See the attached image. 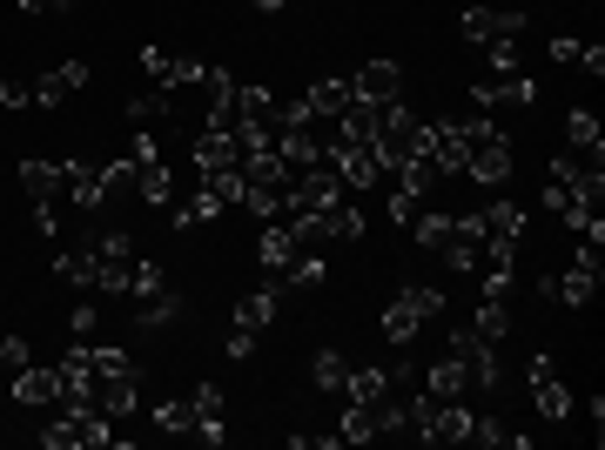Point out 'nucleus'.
<instances>
[{"instance_id":"obj_1","label":"nucleus","mask_w":605,"mask_h":450,"mask_svg":"<svg viewBox=\"0 0 605 450\" xmlns=\"http://www.w3.org/2000/svg\"><path fill=\"white\" fill-rule=\"evenodd\" d=\"M598 196H605L598 155L565 148V155L552 161V182H545V216H559L565 229H592V222H598Z\"/></svg>"},{"instance_id":"obj_2","label":"nucleus","mask_w":605,"mask_h":450,"mask_svg":"<svg viewBox=\"0 0 605 450\" xmlns=\"http://www.w3.org/2000/svg\"><path fill=\"white\" fill-rule=\"evenodd\" d=\"M465 175H471L478 189H504V182H511V142H504V128H498V122H484V115H478V128H471Z\"/></svg>"},{"instance_id":"obj_3","label":"nucleus","mask_w":605,"mask_h":450,"mask_svg":"<svg viewBox=\"0 0 605 450\" xmlns=\"http://www.w3.org/2000/svg\"><path fill=\"white\" fill-rule=\"evenodd\" d=\"M128 155H135V189H142V202H155V209L176 202V168H168L155 128H135V148Z\"/></svg>"},{"instance_id":"obj_4","label":"nucleus","mask_w":605,"mask_h":450,"mask_svg":"<svg viewBox=\"0 0 605 450\" xmlns=\"http://www.w3.org/2000/svg\"><path fill=\"white\" fill-rule=\"evenodd\" d=\"M323 161L336 168V182L351 189V196H364V189H377V175H384V161H377V148H357V142H330L323 148Z\"/></svg>"},{"instance_id":"obj_5","label":"nucleus","mask_w":605,"mask_h":450,"mask_svg":"<svg viewBox=\"0 0 605 450\" xmlns=\"http://www.w3.org/2000/svg\"><path fill=\"white\" fill-rule=\"evenodd\" d=\"M142 74L155 81V87H202L209 81V61H196V54H168V48H142Z\"/></svg>"},{"instance_id":"obj_6","label":"nucleus","mask_w":605,"mask_h":450,"mask_svg":"<svg viewBox=\"0 0 605 450\" xmlns=\"http://www.w3.org/2000/svg\"><path fill=\"white\" fill-rule=\"evenodd\" d=\"M88 74H95V67L74 54V61H61V67L34 74V81H28V95H34V108H61V102H74L81 87H88Z\"/></svg>"},{"instance_id":"obj_7","label":"nucleus","mask_w":605,"mask_h":450,"mask_svg":"<svg viewBox=\"0 0 605 450\" xmlns=\"http://www.w3.org/2000/svg\"><path fill=\"white\" fill-rule=\"evenodd\" d=\"M451 356L465 364L471 390H491V384H498V343H484L471 323H458V329H451Z\"/></svg>"},{"instance_id":"obj_8","label":"nucleus","mask_w":605,"mask_h":450,"mask_svg":"<svg viewBox=\"0 0 605 450\" xmlns=\"http://www.w3.org/2000/svg\"><path fill=\"white\" fill-rule=\"evenodd\" d=\"M525 377H532V404H539V417H545V423H565V417H572V390L559 384V364H552L545 349H532V370H525Z\"/></svg>"},{"instance_id":"obj_9","label":"nucleus","mask_w":605,"mask_h":450,"mask_svg":"<svg viewBox=\"0 0 605 450\" xmlns=\"http://www.w3.org/2000/svg\"><path fill=\"white\" fill-rule=\"evenodd\" d=\"M88 249H95V269H102V290L122 296V290H128V269H135V242H128L122 229H108V236H95Z\"/></svg>"},{"instance_id":"obj_10","label":"nucleus","mask_w":605,"mask_h":450,"mask_svg":"<svg viewBox=\"0 0 605 450\" xmlns=\"http://www.w3.org/2000/svg\"><path fill=\"white\" fill-rule=\"evenodd\" d=\"M465 41H478V48H491V41H518L525 34V14L518 8H465Z\"/></svg>"},{"instance_id":"obj_11","label":"nucleus","mask_w":605,"mask_h":450,"mask_svg":"<svg viewBox=\"0 0 605 450\" xmlns=\"http://www.w3.org/2000/svg\"><path fill=\"white\" fill-rule=\"evenodd\" d=\"M14 404L21 410H54L61 404V364H21L14 370Z\"/></svg>"},{"instance_id":"obj_12","label":"nucleus","mask_w":605,"mask_h":450,"mask_svg":"<svg viewBox=\"0 0 605 450\" xmlns=\"http://www.w3.org/2000/svg\"><path fill=\"white\" fill-rule=\"evenodd\" d=\"M61 189L81 216H95L108 202V182H102V161H61Z\"/></svg>"},{"instance_id":"obj_13","label":"nucleus","mask_w":605,"mask_h":450,"mask_svg":"<svg viewBox=\"0 0 605 450\" xmlns=\"http://www.w3.org/2000/svg\"><path fill=\"white\" fill-rule=\"evenodd\" d=\"M351 95H357V102H397V95H404V67H397L390 54L364 61V67L351 74Z\"/></svg>"},{"instance_id":"obj_14","label":"nucleus","mask_w":605,"mask_h":450,"mask_svg":"<svg viewBox=\"0 0 605 450\" xmlns=\"http://www.w3.org/2000/svg\"><path fill=\"white\" fill-rule=\"evenodd\" d=\"M545 296H559L565 310H585V303L598 296V255H572L565 276H552V283H545Z\"/></svg>"},{"instance_id":"obj_15","label":"nucleus","mask_w":605,"mask_h":450,"mask_svg":"<svg viewBox=\"0 0 605 450\" xmlns=\"http://www.w3.org/2000/svg\"><path fill=\"white\" fill-rule=\"evenodd\" d=\"M478 108H532L539 102V81L532 74H498V81H478L471 87Z\"/></svg>"},{"instance_id":"obj_16","label":"nucleus","mask_w":605,"mask_h":450,"mask_svg":"<svg viewBox=\"0 0 605 450\" xmlns=\"http://www.w3.org/2000/svg\"><path fill=\"white\" fill-rule=\"evenodd\" d=\"M216 168H242L236 128H202V135H196V175H216Z\"/></svg>"},{"instance_id":"obj_17","label":"nucleus","mask_w":605,"mask_h":450,"mask_svg":"<svg viewBox=\"0 0 605 450\" xmlns=\"http://www.w3.org/2000/svg\"><path fill=\"white\" fill-rule=\"evenodd\" d=\"M135 397H142V390H135V364H128V370H102V377H95V410H102V417H128V410H135Z\"/></svg>"},{"instance_id":"obj_18","label":"nucleus","mask_w":605,"mask_h":450,"mask_svg":"<svg viewBox=\"0 0 605 450\" xmlns=\"http://www.w3.org/2000/svg\"><path fill=\"white\" fill-rule=\"evenodd\" d=\"M296 229L290 222H263V236H255V255H263V269H277V276H283V269L296 262Z\"/></svg>"},{"instance_id":"obj_19","label":"nucleus","mask_w":605,"mask_h":450,"mask_svg":"<svg viewBox=\"0 0 605 450\" xmlns=\"http://www.w3.org/2000/svg\"><path fill=\"white\" fill-rule=\"evenodd\" d=\"M54 276H61L67 290H81V296H95V290H102V269H95V249H67V255H54Z\"/></svg>"},{"instance_id":"obj_20","label":"nucleus","mask_w":605,"mask_h":450,"mask_svg":"<svg viewBox=\"0 0 605 450\" xmlns=\"http://www.w3.org/2000/svg\"><path fill=\"white\" fill-rule=\"evenodd\" d=\"M351 102H357V95H351V81H310V87H303V108H310L316 122H336Z\"/></svg>"},{"instance_id":"obj_21","label":"nucleus","mask_w":605,"mask_h":450,"mask_svg":"<svg viewBox=\"0 0 605 450\" xmlns=\"http://www.w3.org/2000/svg\"><path fill=\"white\" fill-rule=\"evenodd\" d=\"M465 390H471V377H465L458 356H445V364L424 370V397H430V404H451V397H465Z\"/></svg>"},{"instance_id":"obj_22","label":"nucleus","mask_w":605,"mask_h":450,"mask_svg":"<svg viewBox=\"0 0 605 450\" xmlns=\"http://www.w3.org/2000/svg\"><path fill=\"white\" fill-rule=\"evenodd\" d=\"M189 410H196V437L202 443H222V390L216 384H196L189 390Z\"/></svg>"},{"instance_id":"obj_23","label":"nucleus","mask_w":605,"mask_h":450,"mask_svg":"<svg viewBox=\"0 0 605 450\" xmlns=\"http://www.w3.org/2000/svg\"><path fill=\"white\" fill-rule=\"evenodd\" d=\"M277 310H283V296H277V290H249V296L236 303V329H255V336H263V329L277 323Z\"/></svg>"},{"instance_id":"obj_24","label":"nucleus","mask_w":605,"mask_h":450,"mask_svg":"<svg viewBox=\"0 0 605 450\" xmlns=\"http://www.w3.org/2000/svg\"><path fill=\"white\" fill-rule=\"evenodd\" d=\"M336 443H371L377 437V404H351V397H343V423L330 430Z\"/></svg>"},{"instance_id":"obj_25","label":"nucleus","mask_w":605,"mask_h":450,"mask_svg":"<svg viewBox=\"0 0 605 450\" xmlns=\"http://www.w3.org/2000/svg\"><path fill=\"white\" fill-rule=\"evenodd\" d=\"M478 216H484V242H518V236H525V209H518V202H491Z\"/></svg>"},{"instance_id":"obj_26","label":"nucleus","mask_w":605,"mask_h":450,"mask_svg":"<svg viewBox=\"0 0 605 450\" xmlns=\"http://www.w3.org/2000/svg\"><path fill=\"white\" fill-rule=\"evenodd\" d=\"M148 417H155L161 437H196V410H189V397H161Z\"/></svg>"},{"instance_id":"obj_27","label":"nucleus","mask_w":605,"mask_h":450,"mask_svg":"<svg viewBox=\"0 0 605 450\" xmlns=\"http://www.w3.org/2000/svg\"><path fill=\"white\" fill-rule=\"evenodd\" d=\"M565 142H572L578 155H605V128H598V115H592V108H572V115H565Z\"/></svg>"},{"instance_id":"obj_28","label":"nucleus","mask_w":605,"mask_h":450,"mask_svg":"<svg viewBox=\"0 0 605 450\" xmlns=\"http://www.w3.org/2000/svg\"><path fill=\"white\" fill-rule=\"evenodd\" d=\"M397 384V370H351V384H343V397L351 404H384Z\"/></svg>"},{"instance_id":"obj_29","label":"nucleus","mask_w":605,"mask_h":450,"mask_svg":"<svg viewBox=\"0 0 605 450\" xmlns=\"http://www.w3.org/2000/svg\"><path fill=\"white\" fill-rule=\"evenodd\" d=\"M21 189H28V202H54V189H61V161H21Z\"/></svg>"},{"instance_id":"obj_30","label":"nucleus","mask_w":605,"mask_h":450,"mask_svg":"<svg viewBox=\"0 0 605 450\" xmlns=\"http://www.w3.org/2000/svg\"><path fill=\"white\" fill-rule=\"evenodd\" d=\"M417 323H424V316L410 310V296H404V290H397V296H390V310L377 316V329H384L390 343H410V336H417Z\"/></svg>"},{"instance_id":"obj_31","label":"nucleus","mask_w":605,"mask_h":450,"mask_svg":"<svg viewBox=\"0 0 605 450\" xmlns=\"http://www.w3.org/2000/svg\"><path fill=\"white\" fill-rule=\"evenodd\" d=\"M471 329H478L484 343H498V336L511 329V296H484V303H478V316H471Z\"/></svg>"},{"instance_id":"obj_32","label":"nucleus","mask_w":605,"mask_h":450,"mask_svg":"<svg viewBox=\"0 0 605 450\" xmlns=\"http://www.w3.org/2000/svg\"><path fill=\"white\" fill-rule=\"evenodd\" d=\"M182 316V296H168V290H155V296H142V329H168V323H176Z\"/></svg>"},{"instance_id":"obj_33","label":"nucleus","mask_w":605,"mask_h":450,"mask_svg":"<svg viewBox=\"0 0 605 450\" xmlns=\"http://www.w3.org/2000/svg\"><path fill=\"white\" fill-rule=\"evenodd\" d=\"M323 276H330V269H323V255H316V249H296V262L283 269V283H290V290H316Z\"/></svg>"},{"instance_id":"obj_34","label":"nucleus","mask_w":605,"mask_h":450,"mask_svg":"<svg viewBox=\"0 0 605 450\" xmlns=\"http://www.w3.org/2000/svg\"><path fill=\"white\" fill-rule=\"evenodd\" d=\"M128 122H135V128L168 122V87H148V95H135V102H128Z\"/></svg>"},{"instance_id":"obj_35","label":"nucleus","mask_w":605,"mask_h":450,"mask_svg":"<svg viewBox=\"0 0 605 450\" xmlns=\"http://www.w3.org/2000/svg\"><path fill=\"white\" fill-rule=\"evenodd\" d=\"M155 290H161V262L135 255V269H128V290H122V296H135V303H142V296H155Z\"/></svg>"},{"instance_id":"obj_36","label":"nucleus","mask_w":605,"mask_h":450,"mask_svg":"<svg viewBox=\"0 0 605 450\" xmlns=\"http://www.w3.org/2000/svg\"><path fill=\"white\" fill-rule=\"evenodd\" d=\"M343 384H351V364H343L336 349H323L316 356V390H343Z\"/></svg>"},{"instance_id":"obj_37","label":"nucleus","mask_w":605,"mask_h":450,"mask_svg":"<svg viewBox=\"0 0 605 450\" xmlns=\"http://www.w3.org/2000/svg\"><path fill=\"white\" fill-rule=\"evenodd\" d=\"M21 364H34V356H28V336H0V370H21Z\"/></svg>"},{"instance_id":"obj_38","label":"nucleus","mask_w":605,"mask_h":450,"mask_svg":"<svg viewBox=\"0 0 605 450\" xmlns=\"http://www.w3.org/2000/svg\"><path fill=\"white\" fill-rule=\"evenodd\" d=\"M222 356H229V364H249V356H255V329H229Z\"/></svg>"},{"instance_id":"obj_39","label":"nucleus","mask_w":605,"mask_h":450,"mask_svg":"<svg viewBox=\"0 0 605 450\" xmlns=\"http://www.w3.org/2000/svg\"><path fill=\"white\" fill-rule=\"evenodd\" d=\"M95 323H102V316H95V303H74V316H67V329H74V336H95Z\"/></svg>"},{"instance_id":"obj_40","label":"nucleus","mask_w":605,"mask_h":450,"mask_svg":"<svg viewBox=\"0 0 605 450\" xmlns=\"http://www.w3.org/2000/svg\"><path fill=\"white\" fill-rule=\"evenodd\" d=\"M0 108H34V95H28V87H14V81H0Z\"/></svg>"},{"instance_id":"obj_41","label":"nucleus","mask_w":605,"mask_h":450,"mask_svg":"<svg viewBox=\"0 0 605 450\" xmlns=\"http://www.w3.org/2000/svg\"><path fill=\"white\" fill-rule=\"evenodd\" d=\"M552 54H559V61H572V67H578V61H585V41H572V34H559V41H552Z\"/></svg>"},{"instance_id":"obj_42","label":"nucleus","mask_w":605,"mask_h":450,"mask_svg":"<svg viewBox=\"0 0 605 450\" xmlns=\"http://www.w3.org/2000/svg\"><path fill=\"white\" fill-rule=\"evenodd\" d=\"M21 14H67V0H14Z\"/></svg>"},{"instance_id":"obj_43","label":"nucleus","mask_w":605,"mask_h":450,"mask_svg":"<svg viewBox=\"0 0 605 450\" xmlns=\"http://www.w3.org/2000/svg\"><path fill=\"white\" fill-rule=\"evenodd\" d=\"M255 8H263V14H277V8H290V0H255Z\"/></svg>"}]
</instances>
